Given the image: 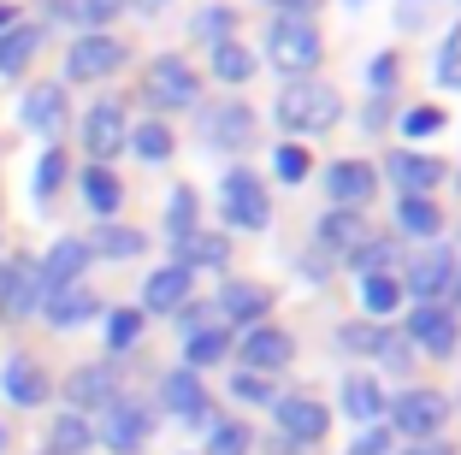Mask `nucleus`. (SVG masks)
I'll return each mask as SVG.
<instances>
[{
	"label": "nucleus",
	"instance_id": "nucleus-4",
	"mask_svg": "<svg viewBox=\"0 0 461 455\" xmlns=\"http://www.w3.org/2000/svg\"><path fill=\"white\" fill-rule=\"evenodd\" d=\"M142 89H149L154 107L177 113V107H195V95H202V77H195V71L184 66L177 54H160L149 71H142Z\"/></svg>",
	"mask_w": 461,
	"mask_h": 455
},
{
	"label": "nucleus",
	"instance_id": "nucleus-34",
	"mask_svg": "<svg viewBox=\"0 0 461 455\" xmlns=\"http://www.w3.org/2000/svg\"><path fill=\"white\" fill-rule=\"evenodd\" d=\"M89 438H95V432H89V420L66 408V414L54 420V432H48V450H54V455H83V450H89Z\"/></svg>",
	"mask_w": 461,
	"mask_h": 455
},
{
	"label": "nucleus",
	"instance_id": "nucleus-24",
	"mask_svg": "<svg viewBox=\"0 0 461 455\" xmlns=\"http://www.w3.org/2000/svg\"><path fill=\"white\" fill-rule=\"evenodd\" d=\"M89 242V255H107V260H136L142 249H149V237L136 225H119V219H101V231L95 237H83Z\"/></svg>",
	"mask_w": 461,
	"mask_h": 455
},
{
	"label": "nucleus",
	"instance_id": "nucleus-8",
	"mask_svg": "<svg viewBox=\"0 0 461 455\" xmlns=\"http://www.w3.org/2000/svg\"><path fill=\"white\" fill-rule=\"evenodd\" d=\"M124 142H131V119H124L119 101H95V107L83 113V148H89L95 160H113Z\"/></svg>",
	"mask_w": 461,
	"mask_h": 455
},
{
	"label": "nucleus",
	"instance_id": "nucleus-35",
	"mask_svg": "<svg viewBox=\"0 0 461 455\" xmlns=\"http://www.w3.org/2000/svg\"><path fill=\"white\" fill-rule=\"evenodd\" d=\"M213 77L219 83H249L255 77V54H249L243 41H219L213 48Z\"/></svg>",
	"mask_w": 461,
	"mask_h": 455
},
{
	"label": "nucleus",
	"instance_id": "nucleus-44",
	"mask_svg": "<svg viewBox=\"0 0 461 455\" xmlns=\"http://www.w3.org/2000/svg\"><path fill=\"white\" fill-rule=\"evenodd\" d=\"M59 184H66V154H59V148H48V154L36 160V196H54Z\"/></svg>",
	"mask_w": 461,
	"mask_h": 455
},
{
	"label": "nucleus",
	"instance_id": "nucleus-57",
	"mask_svg": "<svg viewBox=\"0 0 461 455\" xmlns=\"http://www.w3.org/2000/svg\"><path fill=\"white\" fill-rule=\"evenodd\" d=\"M456 189H461V177H456Z\"/></svg>",
	"mask_w": 461,
	"mask_h": 455
},
{
	"label": "nucleus",
	"instance_id": "nucleus-25",
	"mask_svg": "<svg viewBox=\"0 0 461 455\" xmlns=\"http://www.w3.org/2000/svg\"><path fill=\"white\" fill-rule=\"evenodd\" d=\"M0 385H6V396H13L18 408H36V402L48 396V373H41L30 355H13V361H6V373H0Z\"/></svg>",
	"mask_w": 461,
	"mask_h": 455
},
{
	"label": "nucleus",
	"instance_id": "nucleus-13",
	"mask_svg": "<svg viewBox=\"0 0 461 455\" xmlns=\"http://www.w3.org/2000/svg\"><path fill=\"white\" fill-rule=\"evenodd\" d=\"M213 308H219V325H230V320L237 325H260V314L272 308V290L267 284H249V278H230L225 290H219Z\"/></svg>",
	"mask_w": 461,
	"mask_h": 455
},
{
	"label": "nucleus",
	"instance_id": "nucleus-20",
	"mask_svg": "<svg viewBox=\"0 0 461 455\" xmlns=\"http://www.w3.org/2000/svg\"><path fill=\"white\" fill-rule=\"evenodd\" d=\"M190 284H195V272L190 267H160L149 278V290H142V308H154V314H177L184 302H190Z\"/></svg>",
	"mask_w": 461,
	"mask_h": 455
},
{
	"label": "nucleus",
	"instance_id": "nucleus-11",
	"mask_svg": "<svg viewBox=\"0 0 461 455\" xmlns=\"http://www.w3.org/2000/svg\"><path fill=\"white\" fill-rule=\"evenodd\" d=\"M272 414H278V426H285L290 443H320L326 426H331V414L313 396H272Z\"/></svg>",
	"mask_w": 461,
	"mask_h": 455
},
{
	"label": "nucleus",
	"instance_id": "nucleus-6",
	"mask_svg": "<svg viewBox=\"0 0 461 455\" xmlns=\"http://www.w3.org/2000/svg\"><path fill=\"white\" fill-rule=\"evenodd\" d=\"M124 59H131V48H124L119 36H77L71 41V54H66V71L71 77H113V71H124Z\"/></svg>",
	"mask_w": 461,
	"mask_h": 455
},
{
	"label": "nucleus",
	"instance_id": "nucleus-23",
	"mask_svg": "<svg viewBox=\"0 0 461 455\" xmlns=\"http://www.w3.org/2000/svg\"><path fill=\"white\" fill-rule=\"evenodd\" d=\"M449 272H456V255H449V249H426V255H414V260H408V290H414V302H432V296L449 284Z\"/></svg>",
	"mask_w": 461,
	"mask_h": 455
},
{
	"label": "nucleus",
	"instance_id": "nucleus-32",
	"mask_svg": "<svg viewBox=\"0 0 461 455\" xmlns=\"http://www.w3.org/2000/svg\"><path fill=\"white\" fill-rule=\"evenodd\" d=\"M396 225H402L408 237H438V231H444V214H438L426 196H402V207H396Z\"/></svg>",
	"mask_w": 461,
	"mask_h": 455
},
{
	"label": "nucleus",
	"instance_id": "nucleus-27",
	"mask_svg": "<svg viewBox=\"0 0 461 455\" xmlns=\"http://www.w3.org/2000/svg\"><path fill=\"white\" fill-rule=\"evenodd\" d=\"M320 242L355 255V249L366 242V214H361V207H338V214H326V219H320Z\"/></svg>",
	"mask_w": 461,
	"mask_h": 455
},
{
	"label": "nucleus",
	"instance_id": "nucleus-16",
	"mask_svg": "<svg viewBox=\"0 0 461 455\" xmlns=\"http://www.w3.org/2000/svg\"><path fill=\"white\" fill-rule=\"evenodd\" d=\"M384 172H391V184L402 189V196H426V189L444 177V160H432V154H414V148H396L391 160H384Z\"/></svg>",
	"mask_w": 461,
	"mask_h": 455
},
{
	"label": "nucleus",
	"instance_id": "nucleus-9",
	"mask_svg": "<svg viewBox=\"0 0 461 455\" xmlns=\"http://www.w3.org/2000/svg\"><path fill=\"white\" fill-rule=\"evenodd\" d=\"M41 302H48L41 267H36V260H6V272H0V308L13 314V320H24V314L41 308Z\"/></svg>",
	"mask_w": 461,
	"mask_h": 455
},
{
	"label": "nucleus",
	"instance_id": "nucleus-7",
	"mask_svg": "<svg viewBox=\"0 0 461 455\" xmlns=\"http://www.w3.org/2000/svg\"><path fill=\"white\" fill-rule=\"evenodd\" d=\"M391 414H396V432H408V438L420 443L449 420V402H444V390H402L391 402Z\"/></svg>",
	"mask_w": 461,
	"mask_h": 455
},
{
	"label": "nucleus",
	"instance_id": "nucleus-46",
	"mask_svg": "<svg viewBox=\"0 0 461 455\" xmlns=\"http://www.w3.org/2000/svg\"><path fill=\"white\" fill-rule=\"evenodd\" d=\"M432 131H444V113L438 107H408L402 113V136L414 142V136H432Z\"/></svg>",
	"mask_w": 461,
	"mask_h": 455
},
{
	"label": "nucleus",
	"instance_id": "nucleus-10",
	"mask_svg": "<svg viewBox=\"0 0 461 455\" xmlns=\"http://www.w3.org/2000/svg\"><path fill=\"white\" fill-rule=\"evenodd\" d=\"M113 396H119V367H113V361L77 367V373L66 378V402H71V414H89V408H107Z\"/></svg>",
	"mask_w": 461,
	"mask_h": 455
},
{
	"label": "nucleus",
	"instance_id": "nucleus-14",
	"mask_svg": "<svg viewBox=\"0 0 461 455\" xmlns=\"http://www.w3.org/2000/svg\"><path fill=\"white\" fill-rule=\"evenodd\" d=\"M290 355H296V337L278 332V325H255L249 343H243L249 373H278V367H290Z\"/></svg>",
	"mask_w": 461,
	"mask_h": 455
},
{
	"label": "nucleus",
	"instance_id": "nucleus-38",
	"mask_svg": "<svg viewBox=\"0 0 461 455\" xmlns=\"http://www.w3.org/2000/svg\"><path fill=\"white\" fill-rule=\"evenodd\" d=\"M338 343L349 349V355H384V343H391V332H379L373 320H355L338 332Z\"/></svg>",
	"mask_w": 461,
	"mask_h": 455
},
{
	"label": "nucleus",
	"instance_id": "nucleus-47",
	"mask_svg": "<svg viewBox=\"0 0 461 455\" xmlns=\"http://www.w3.org/2000/svg\"><path fill=\"white\" fill-rule=\"evenodd\" d=\"M243 450H249V426L219 420V426H213V455H243Z\"/></svg>",
	"mask_w": 461,
	"mask_h": 455
},
{
	"label": "nucleus",
	"instance_id": "nucleus-12",
	"mask_svg": "<svg viewBox=\"0 0 461 455\" xmlns=\"http://www.w3.org/2000/svg\"><path fill=\"white\" fill-rule=\"evenodd\" d=\"M408 337L426 349V355H456L461 332H456V314L438 308V302H420V308L408 314Z\"/></svg>",
	"mask_w": 461,
	"mask_h": 455
},
{
	"label": "nucleus",
	"instance_id": "nucleus-41",
	"mask_svg": "<svg viewBox=\"0 0 461 455\" xmlns=\"http://www.w3.org/2000/svg\"><path fill=\"white\" fill-rule=\"evenodd\" d=\"M136 337H142V314H136V308H119L107 320V349H113V355H124Z\"/></svg>",
	"mask_w": 461,
	"mask_h": 455
},
{
	"label": "nucleus",
	"instance_id": "nucleus-45",
	"mask_svg": "<svg viewBox=\"0 0 461 455\" xmlns=\"http://www.w3.org/2000/svg\"><path fill=\"white\" fill-rule=\"evenodd\" d=\"M272 166H278V177H285V184H302V177H308V148H296V142H285L278 148V154H272Z\"/></svg>",
	"mask_w": 461,
	"mask_h": 455
},
{
	"label": "nucleus",
	"instance_id": "nucleus-3",
	"mask_svg": "<svg viewBox=\"0 0 461 455\" xmlns=\"http://www.w3.org/2000/svg\"><path fill=\"white\" fill-rule=\"evenodd\" d=\"M219 207H225V225L230 231H260L272 214V201H267V184H260L249 166H230L225 184H219Z\"/></svg>",
	"mask_w": 461,
	"mask_h": 455
},
{
	"label": "nucleus",
	"instance_id": "nucleus-28",
	"mask_svg": "<svg viewBox=\"0 0 461 455\" xmlns=\"http://www.w3.org/2000/svg\"><path fill=\"white\" fill-rule=\"evenodd\" d=\"M230 355V325H195L190 332V343H184V367H213V361H225Z\"/></svg>",
	"mask_w": 461,
	"mask_h": 455
},
{
	"label": "nucleus",
	"instance_id": "nucleus-50",
	"mask_svg": "<svg viewBox=\"0 0 461 455\" xmlns=\"http://www.w3.org/2000/svg\"><path fill=\"white\" fill-rule=\"evenodd\" d=\"M366 83H373V89H391V83H396V54H379V59H373V66H366Z\"/></svg>",
	"mask_w": 461,
	"mask_h": 455
},
{
	"label": "nucleus",
	"instance_id": "nucleus-33",
	"mask_svg": "<svg viewBox=\"0 0 461 455\" xmlns=\"http://www.w3.org/2000/svg\"><path fill=\"white\" fill-rule=\"evenodd\" d=\"M83 196H89V207H95L101 219L119 214V177H113L107 166H83Z\"/></svg>",
	"mask_w": 461,
	"mask_h": 455
},
{
	"label": "nucleus",
	"instance_id": "nucleus-56",
	"mask_svg": "<svg viewBox=\"0 0 461 455\" xmlns=\"http://www.w3.org/2000/svg\"><path fill=\"white\" fill-rule=\"evenodd\" d=\"M149 6H160V0H149Z\"/></svg>",
	"mask_w": 461,
	"mask_h": 455
},
{
	"label": "nucleus",
	"instance_id": "nucleus-2",
	"mask_svg": "<svg viewBox=\"0 0 461 455\" xmlns=\"http://www.w3.org/2000/svg\"><path fill=\"white\" fill-rule=\"evenodd\" d=\"M267 54H272V66L296 83V77H308V71L326 59V41H320V30H313L308 18H290L285 13L278 24H267Z\"/></svg>",
	"mask_w": 461,
	"mask_h": 455
},
{
	"label": "nucleus",
	"instance_id": "nucleus-39",
	"mask_svg": "<svg viewBox=\"0 0 461 455\" xmlns=\"http://www.w3.org/2000/svg\"><path fill=\"white\" fill-rule=\"evenodd\" d=\"M131 148L142 154V160H166V154H172V131H166L160 119H149V124H136V131H131Z\"/></svg>",
	"mask_w": 461,
	"mask_h": 455
},
{
	"label": "nucleus",
	"instance_id": "nucleus-52",
	"mask_svg": "<svg viewBox=\"0 0 461 455\" xmlns=\"http://www.w3.org/2000/svg\"><path fill=\"white\" fill-rule=\"evenodd\" d=\"M272 6H278V13H290V18H308L320 0H272Z\"/></svg>",
	"mask_w": 461,
	"mask_h": 455
},
{
	"label": "nucleus",
	"instance_id": "nucleus-53",
	"mask_svg": "<svg viewBox=\"0 0 461 455\" xmlns=\"http://www.w3.org/2000/svg\"><path fill=\"white\" fill-rule=\"evenodd\" d=\"M444 290H449V314H456V308H461V267L449 272V284H444Z\"/></svg>",
	"mask_w": 461,
	"mask_h": 455
},
{
	"label": "nucleus",
	"instance_id": "nucleus-29",
	"mask_svg": "<svg viewBox=\"0 0 461 455\" xmlns=\"http://www.w3.org/2000/svg\"><path fill=\"white\" fill-rule=\"evenodd\" d=\"M36 48H41V24H13L6 36H0V77L24 71L30 59H36Z\"/></svg>",
	"mask_w": 461,
	"mask_h": 455
},
{
	"label": "nucleus",
	"instance_id": "nucleus-55",
	"mask_svg": "<svg viewBox=\"0 0 461 455\" xmlns=\"http://www.w3.org/2000/svg\"><path fill=\"white\" fill-rule=\"evenodd\" d=\"M0 455H6V426H0Z\"/></svg>",
	"mask_w": 461,
	"mask_h": 455
},
{
	"label": "nucleus",
	"instance_id": "nucleus-31",
	"mask_svg": "<svg viewBox=\"0 0 461 455\" xmlns=\"http://www.w3.org/2000/svg\"><path fill=\"white\" fill-rule=\"evenodd\" d=\"M54 13L66 18V24H89L83 36H95V24H113V18L124 13V0H54Z\"/></svg>",
	"mask_w": 461,
	"mask_h": 455
},
{
	"label": "nucleus",
	"instance_id": "nucleus-1",
	"mask_svg": "<svg viewBox=\"0 0 461 455\" xmlns=\"http://www.w3.org/2000/svg\"><path fill=\"white\" fill-rule=\"evenodd\" d=\"M278 124H290V131H331V124L343 119V95L331 89V83L320 77H296L278 89Z\"/></svg>",
	"mask_w": 461,
	"mask_h": 455
},
{
	"label": "nucleus",
	"instance_id": "nucleus-26",
	"mask_svg": "<svg viewBox=\"0 0 461 455\" xmlns=\"http://www.w3.org/2000/svg\"><path fill=\"white\" fill-rule=\"evenodd\" d=\"M230 260V237L225 231H190V237L177 242V267H225Z\"/></svg>",
	"mask_w": 461,
	"mask_h": 455
},
{
	"label": "nucleus",
	"instance_id": "nucleus-43",
	"mask_svg": "<svg viewBox=\"0 0 461 455\" xmlns=\"http://www.w3.org/2000/svg\"><path fill=\"white\" fill-rule=\"evenodd\" d=\"M438 83H444V89H461V24L449 30L444 54H438Z\"/></svg>",
	"mask_w": 461,
	"mask_h": 455
},
{
	"label": "nucleus",
	"instance_id": "nucleus-54",
	"mask_svg": "<svg viewBox=\"0 0 461 455\" xmlns=\"http://www.w3.org/2000/svg\"><path fill=\"white\" fill-rule=\"evenodd\" d=\"M13 18H18V6H13V0H0V36L13 30Z\"/></svg>",
	"mask_w": 461,
	"mask_h": 455
},
{
	"label": "nucleus",
	"instance_id": "nucleus-5",
	"mask_svg": "<svg viewBox=\"0 0 461 455\" xmlns=\"http://www.w3.org/2000/svg\"><path fill=\"white\" fill-rule=\"evenodd\" d=\"M101 443H107L113 455H136L149 443V408L131 402V396H113L107 408H101Z\"/></svg>",
	"mask_w": 461,
	"mask_h": 455
},
{
	"label": "nucleus",
	"instance_id": "nucleus-18",
	"mask_svg": "<svg viewBox=\"0 0 461 455\" xmlns=\"http://www.w3.org/2000/svg\"><path fill=\"white\" fill-rule=\"evenodd\" d=\"M202 136L213 148H249V142H255V113H249L243 101L213 107V113H207V124H202Z\"/></svg>",
	"mask_w": 461,
	"mask_h": 455
},
{
	"label": "nucleus",
	"instance_id": "nucleus-37",
	"mask_svg": "<svg viewBox=\"0 0 461 455\" xmlns=\"http://www.w3.org/2000/svg\"><path fill=\"white\" fill-rule=\"evenodd\" d=\"M396 296H402V284H396L391 272H379V278H361V308H366V320L391 314V308H396Z\"/></svg>",
	"mask_w": 461,
	"mask_h": 455
},
{
	"label": "nucleus",
	"instance_id": "nucleus-42",
	"mask_svg": "<svg viewBox=\"0 0 461 455\" xmlns=\"http://www.w3.org/2000/svg\"><path fill=\"white\" fill-rule=\"evenodd\" d=\"M230 24H237V13H230V6H207V13L195 18V36L219 48V41H230Z\"/></svg>",
	"mask_w": 461,
	"mask_h": 455
},
{
	"label": "nucleus",
	"instance_id": "nucleus-19",
	"mask_svg": "<svg viewBox=\"0 0 461 455\" xmlns=\"http://www.w3.org/2000/svg\"><path fill=\"white\" fill-rule=\"evenodd\" d=\"M160 402H166V414H177V420H202L207 390H202V378H195L190 367H172V373L160 378Z\"/></svg>",
	"mask_w": 461,
	"mask_h": 455
},
{
	"label": "nucleus",
	"instance_id": "nucleus-15",
	"mask_svg": "<svg viewBox=\"0 0 461 455\" xmlns=\"http://www.w3.org/2000/svg\"><path fill=\"white\" fill-rule=\"evenodd\" d=\"M373 166H361V160H331L326 166V196L338 201V207H366L373 201Z\"/></svg>",
	"mask_w": 461,
	"mask_h": 455
},
{
	"label": "nucleus",
	"instance_id": "nucleus-51",
	"mask_svg": "<svg viewBox=\"0 0 461 455\" xmlns=\"http://www.w3.org/2000/svg\"><path fill=\"white\" fill-rule=\"evenodd\" d=\"M402 455H456V450H449L444 438H420V443H414V450H402Z\"/></svg>",
	"mask_w": 461,
	"mask_h": 455
},
{
	"label": "nucleus",
	"instance_id": "nucleus-40",
	"mask_svg": "<svg viewBox=\"0 0 461 455\" xmlns=\"http://www.w3.org/2000/svg\"><path fill=\"white\" fill-rule=\"evenodd\" d=\"M355 272H361V278H379V272H391V260H396V249L391 242H379V237H366L361 249H355Z\"/></svg>",
	"mask_w": 461,
	"mask_h": 455
},
{
	"label": "nucleus",
	"instance_id": "nucleus-49",
	"mask_svg": "<svg viewBox=\"0 0 461 455\" xmlns=\"http://www.w3.org/2000/svg\"><path fill=\"white\" fill-rule=\"evenodd\" d=\"M384 450H391V432H384V426H366L361 438L349 443V455H384Z\"/></svg>",
	"mask_w": 461,
	"mask_h": 455
},
{
	"label": "nucleus",
	"instance_id": "nucleus-48",
	"mask_svg": "<svg viewBox=\"0 0 461 455\" xmlns=\"http://www.w3.org/2000/svg\"><path fill=\"white\" fill-rule=\"evenodd\" d=\"M230 390H237L243 402H267V408H272V385L260 373H237V378H230Z\"/></svg>",
	"mask_w": 461,
	"mask_h": 455
},
{
	"label": "nucleus",
	"instance_id": "nucleus-22",
	"mask_svg": "<svg viewBox=\"0 0 461 455\" xmlns=\"http://www.w3.org/2000/svg\"><path fill=\"white\" fill-rule=\"evenodd\" d=\"M83 260H89V242H83V237H59L54 249H48V260H36V267H41V284H48V290H66V284H77Z\"/></svg>",
	"mask_w": 461,
	"mask_h": 455
},
{
	"label": "nucleus",
	"instance_id": "nucleus-21",
	"mask_svg": "<svg viewBox=\"0 0 461 455\" xmlns=\"http://www.w3.org/2000/svg\"><path fill=\"white\" fill-rule=\"evenodd\" d=\"M48 325H59V332H71V325H83V320H95V290L89 284H66V290H48Z\"/></svg>",
	"mask_w": 461,
	"mask_h": 455
},
{
	"label": "nucleus",
	"instance_id": "nucleus-30",
	"mask_svg": "<svg viewBox=\"0 0 461 455\" xmlns=\"http://www.w3.org/2000/svg\"><path fill=\"white\" fill-rule=\"evenodd\" d=\"M343 408H349L361 426H366V420H379V408H384L379 378H373V373H349V378H343Z\"/></svg>",
	"mask_w": 461,
	"mask_h": 455
},
{
	"label": "nucleus",
	"instance_id": "nucleus-17",
	"mask_svg": "<svg viewBox=\"0 0 461 455\" xmlns=\"http://www.w3.org/2000/svg\"><path fill=\"white\" fill-rule=\"evenodd\" d=\"M66 119L71 113H66V89H59V83H36V89L24 95V124L36 136H59Z\"/></svg>",
	"mask_w": 461,
	"mask_h": 455
},
{
	"label": "nucleus",
	"instance_id": "nucleus-36",
	"mask_svg": "<svg viewBox=\"0 0 461 455\" xmlns=\"http://www.w3.org/2000/svg\"><path fill=\"white\" fill-rule=\"evenodd\" d=\"M190 231H202V225H195V189H190V184H177L172 201H166V237L184 242Z\"/></svg>",
	"mask_w": 461,
	"mask_h": 455
}]
</instances>
